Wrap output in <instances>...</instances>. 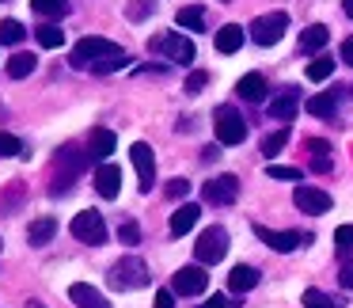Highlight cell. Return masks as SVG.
I'll return each mask as SVG.
<instances>
[{"label":"cell","instance_id":"cell-7","mask_svg":"<svg viewBox=\"0 0 353 308\" xmlns=\"http://www.w3.org/2000/svg\"><path fill=\"white\" fill-rule=\"evenodd\" d=\"M254 236H259L270 251H281V255L296 251L300 244H312L307 232H274V229H266V224H254Z\"/></svg>","mask_w":353,"mask_h":308},{"label":"cell","instance_id":"cell-33","mask_svg":"<svg viewBox=\"0 0 353 308\" xmlns=\"http://www.w3.org/2000/svg\"><path fill=\"white\" fill-rule=\"evenodd\" d=\"M330 73H334V57H315V61L307 65V80H315V84H319V80H327Z\"/></svg>","mask_w":353,"mask_h":308},{"label":"cell","instance_id":"cell-14","mask_svg":"<svg viewBox=\"0 0 353 308\" xmlns=\"http://www.w3.org/2000/svg\"><path fill=\"white\" fill-rule=\"evenodd\" d=\"M95 191H99L103 198H118V191H122V168L103 160L99 171H95Z\"/></svg>","mask_w":353,"mask_h":308},{"label":"cell","instance_id":"cell-41","mask_svg":"<svg viewBox=\"0 0 353 308\" xmlns=\"http://www.w3.org/2000/svg\"><path fill=\"white\" fill-rule=\"evenodd\" d=\"M156 308H175V289H160V293H156Z\"/></svg>","mask_w":353,"mask_h":308},{"label":"cell","instance_id":"cell-13","mask_svg":"<svg viewBox=\"0 0 353 308\" xmlns=\"http://www.w3.org/2000/svg\"><path fill=\"white\" fill-rule=\"evenodd\" d=\"M296 110H300V92L296 88H281V92L270 99V118H277V122H292L296 118Z\"/></svg>","mask_w":353,"mask_h":308},{"label":"cell","instance_id":"cell-35","mask_svg":"<svg viewBox=\"0 0 353 308\" xmlns=\"http://www.w3.org/2000/svg\"><path fill=\"white\" fill-rule=\"evenodd\" d=\"M266 175H270V179H289V183H296V179H304V171H300V168H289V164H270Z\"/></svg>","mask_w":353,"mask_h":308},{"label":"cell","instance_id":"cell-8","mask_svg":"<svg viewBox=\"0 0 353 308\" xmlns=\"http://www.w3.org/2000/svg\"><path fill=\"white\" fill-rule=\"evenodd\" d=\"M216 141H221V145H243V137H247V122L243 118L236 115V110L232 107H221L216 110Z\"/></svg>","mask_w":353,"mask_h":308},{"label":"cell","instance_id":"cell-10","mask_svg":"<svg viewBox=\"0 0 353 308\" xmlns=\"http://www.w3.org/2000/svg\"><path fill=\"white\" fill-rule=\"evenodd\" d=\"M201 198H205L209 206H232V202L239 198V179H236V175H216V179H209V183L201 186Z\"/></svg>","mask_w":353,"mask_h":308},{"label":"cell","instance_id":"cell-45","mask_svg":"<svg viewBox=\"0 0 353 308\" xmlns=\"http://www.w3.org/2000/svg\"><path fill=\"white\" fill-rule=\"evenodd\" d=\"M312 168L315 171H330V156H312Z\"/></svg>","mask_w":353,"mask_h":308},{"label":"cell","instance_id":"cell-5","mask_svg":"<svg viewBox=\"0 0 353 308\" xmlns=\"http://www.w3.org/2000/svg\"><path fill=\"white\" fill-rule=\"evenodd\" d=\"M285 31H289V16H285V12H266V16L251 19V39L259 42V46H274V42H281Z\"/></svg>","mask_w":353,"mask_h":308},{"label":"cell","instance_id":"cell-32","mask_svg":"<svg viewBox=\"0 0 353 308\" xmlns=\"http://www.w3.org/2000/svg\"><path fill=\"white\" fill-rule=\"evenodd\" d=\"M334 251H338V259H350V251H353V224H342V229L334 232Z\"/></svg>","mask_w":353,"mask_h":308},{"label":"cell","instance_id":"cell-38","mask_svg":"<svg viewBox=\"0 0 353 308\" xmlns=\"http://www.w3.org/2000/svg\"><path fill=\"white\" fill-rule=\"evenodd\" d=\"M186 194H190V183H186V179H171L168 183V198H186Z\"/></svg>","mask_w":353,"mask_h":308},{"label":"cell","instance_id":"cell-39","mask_svg":"<svg viewBox=\"0 0 353 308\" xmlns=\"http://www.w3.org/2000/svg\"><path fill=\"white\" fill-rule=\"evenodd\" d=\"M338 282H342V289H353V259H342V270H338Z\"/></svg>","mask_w":353,"mask_h":308},{"label":"cell","instance_id":"cell-37","mask_svg":"<svg viewBox=\"0 0 353 308\" xmlns=\"http://www.w3.org/2000/svg\"><path fill=\"white\" fill-rule=\"evenodd\" d=\"M205 84H209V73H201V69L190 73V77H186V95H198Z\"/></svg>","mask_w":353,"mask_h":308},{"label":"cell","instance_id":"cell-30","mask_svg":"<svg viewBox=\"0 0 353 308\" xmlns=\"http://www.w3.org/2000/svg\"><path fill=\"white\" fill-rule=\"evenodd\" d=\"M31 8L46 19H61L69 12V0H31Z\"/></svg>","mask_w":353,"mask_h":308},{"label":"cell","instance_id":"cell-46","mask_svg":"<svg viewBox=\"0 0 353 308\" xmlns=\"http://www.w3.org/2000/svg\"><path fill=\"white\" fill-rule=\"evenodd\" d=\"M342 8H345V16L353 19V0H342Z\"/></svg>","mask_w":353,"mask_h":308},{"label":"cell","instance_id":"cell-20","mask_svg":"<svg viewBox=\"0 0 353 308\" xmlns=\"http://www.w3.org/2000/svg\"><path fill=\"white\" fill-rule=\"evenodd\" d=\"M54 232H57L54 217H39V221H31V229H27V244L42 247V244H50V240H54Z\"/></svg>","mask_w":353,"mask_h":308},{"label":"cell","instance_id":"cell-25","mask_svg":"<svg viewBox=\"0 0 353 308\" xmlns=\"http://www.w3.org/2000/svg\"><path fill=\"white\" fill-rule=\"evenodd\" d=\"M118 137L110 130H92V160H107L110 153H114Z\"/></svg>","mask_w":353,"mask_h":308},{"label":"cell","instance_id":"cell-31","mask_svg":"<svg viewBox=\"0 0 353 308\" xmlns=\"http://www.w3.org/2000/svg\"><path fill=\"white\" fill-rule=\"evenodd\" d=\"M285 145H289V130H277V133H266V137H262V153H266L270 160H274Z\"/></svg>","mask_w":353,"mask_h":308},{"label":"cell","instance_id":"cell-1","mask_svg":"<svg viewBox=\"0 0 353 308\" xmlns=\"http://www.w3.org/2000/svg\"><path fill=\"white\" fill-rule=\"evenodd\" d=\"M125 50L110 39H99V35H88L72 46V65L77 69H92V73H118L125 69Z\"/></svg>","mask_w":353,"mask_h":308},{"label":"cell","instance_id":"cell-34","mask_svg":"<svg viewBox=\"0 0 353 308\" xmlns=\"http://www.w3.org/2000/svg\"><path fill=\"white\" fill-rule=\"evenodd\" d=\"M12 156H23V141L16 133H0V160H12Z\"/></svg>","mask_w":353,"mask_h":308},{"label":"cell","instance_id":"cell-3","mask_svg":"<svg viewBox=\"0 0 353 308\" xmlns=\"http://www.w3.org/2000/svg\"><path fill=\"white\" fill-rule=\"evenodd\" d=\"M194 255H198L201 267H213V262H221L224 255H228V232H224L221 224L205 229V232L198 236V244H194Z\"/></svg>","mask_w":353,"mask_h":308},{"label":"cell","instance_id":"cell-4","mask_svg":"<svg viewBox=\"0 0 353 308\" xmlns=\"http://www.w3.org/2000/svg\"><path fill=\"white\" fill-rule=\"evenodd\" d=\"M110 285H114V289H141V285H148V267L137 255L118 259L114 267H110Z\"/></svg>","mask_w":353,"mask_h":308},{"label":"cell","instance_id":"cell-16","mask_svg":"<svg viewBox=\"0 0 353 308\" xmlns=\"http://www.w3.org/2000/svg\"><path fill=\"white\" fill-rule=\"evenodd\" d=\"M266 92H270V88H266V77H262V73H247V77L236 84V95H239V99H247V103H262V99H266Z\"/></svg>","mask_w":353,"mask_h":308},{"label":"cell","instance_id":"cell-28","mask_svg":"<svg viewBox=\"0 0 353 308\" xmlns=\"http://www.w3.org/2000/svg\"><path fill=\"white\" fill-rule=\"evenodd\" d=\"M304 308H345L342 297H330L323 289H304Z\"/></svg>","mask_w":353,"mask_h":308},{"label":"cell","instance_id":"cell-23","mask_svg":"<svg viewBox=\"0 0 353 308\" xmlns=\"http://www.w3.org/2000/svg\"><path fill=\"white\" fill-rule=\"evenodd\" d=\"M175 23L183 27V31H205V8H201V4H186V8H179Z\"/></svg>","mask_w":353,"mask_h":308},{"label":"cell","instance_id":"cell-43","mask_svg":"<svg viewBox=\"0 0 353 308\" xmlns=\"http://www.w3.org/2000/svg\"><path fill=\"white\" fill-rule=\"evenodd\" d=\"M148 8H152V0H137V4H130V16L141 19V16H148Z\"/></svg>","mask_w":353,"mask_h":308},{"label":"cell","instance_id":"cell-26","mask_svg":"<svg viewBox=\"0 0 353 308\" xmlns=\"http://www.w3.org/2000/svg\"><path fill=\"white\" fill-rule=\"evenodd\" d=\"M34 65H39V57H34V54H12L8 57V77L12 80H23V77H31V73H34Z\"/></svg>","mask_w":353,"mask_h":308},{"label":"cell","instance_id":"cell-11","mask_svg":"<svg viewBox=\"0 0 353 308\" xmlns=\"http://www.w3.org/2000/svg\"><path fill=\"white\" fill-rule=\"evenodd\" d=\"M130 160H133V168H137L141 194H148V191H152V183H156V156H152V145L137 141V145L130 148Z\"/></svg>","mask_w":353,"mask_h":308},{"label":"cell","instance_id":"cell-40","mask_svg":"<svg viewBox=\"0 0 353 308\" xmlns=\"http://www.w3.org/2000/svg\"><path fill=\"white\" fill-rule=\"evenodd\" d=\"M307 153H312V156H330V145H327V141H323V137H307Z\"/></svg>","mask_w":353,"mask_h":308},{"label":"cell","instance_id":"cell-12","mask_svg":"<svg viewBox=\"0 0 353 308\" xmlns=\"http://www.w3.org/2000/svg\"><path fill=\"white\" fill-rule=\"evenodd\" d=\"M292 202H296L300 213H312V217H319L330 209V194L319 191V186H307V183H300L296 191H292Z\"/></svg>","mask_w":353,"mask_h":308},{"label":"cell","instance_id":"cell-19","mask_svg":"<svg viewBox=\"0 0 353 308\" xmlns=\"http://www.w3.org/2000/svg\"><path fill=\"white\" fill-rule=\"evenodd\" d=\"M243 35H247V31H243L239 23H224L221 31H216L213 42H216V50H221V54H236V50L243 46Z\"/></svg>","mask_w":353,"mask_h":308},{"label":"cell","instance_id":"cell-2","mask_svg":"<svg viewBox=\"0 0 353 308\" xmlns=\"http://www.w3.org/2000/svg\"><path fill=\"white\" fill-rule=\"evenodd\" d=\"M148 50H152V54H163L168 61H179V65L194 61V42L183 39L179 31H163V35H156V39H148Z\"/></svg>","mask_w":353,"mask_h":308},{"label":"cell","instance_id":"cell-6","mask_svg":"<svg viewBox=\"0 0 353 308\" xmlns=\"http://www.w3.org/2000/svg\"><path fill=\"white\" fill-rule=\"evenodd\" d=\"M69 232L80 244H103V240H107V221H103V213H95V209H84V213L72 217Z\"/></svg>","mask_w":353,"mask_h":308},{"label":"cell","instance_id":"cell-47","mask_svg":"<svg viewBox=\"0 0 353 308\" xmlns=\"http://www.w3.org/2000/svg\"><path fill=\"white\" fill-rule=\"evenodd\" d=\"M27 308H46V305H42V300H31V305H27Z\"/></svg>","mask_w":353,"mask_h":308},{"label":"cell","instance_id":"cell-29","mask_svg":"<svg viewBox=\"0 0 353 308\" xmlns=\"http://www.w3.org/2000/svg\"><path fill=\"white\" fill-rule=\"evenodd\" d=\"M34 39H39V46H46V50H57L65 42V31L57 23H42L39 31H34Z\"/></svg>","mask_w":353,"mask_h":308},{"label":"cell","instance_id":"cell-18","mask_svg":"<svg viewBox=\"0 0 353 308\" xmlns=\"http://www.w3.org/2000/svg\"><path fill=\"white\" fill-rule=\"evenodd\" d=\"M198 217H201V209L194 206V202H183V206L171 213V236H186V232L198 224Z\"/></svg>","mask_w":353,"mask_h":308},{"label":"cell","instance_id":"cell-24","mask_svg":"<svg viewBox=\"0 0 353 308\" xmlns=\"http://www.w3.org/2000/svg\"><path fill=\"white\" fill-rule=\"evenodd\" d=\"M327 39H330L327 27H323V23H312L304 35H300V50H304V54H319V50L327 46Z\"/></svg>","mask_w":353,"mask_h":308},{"label":"cell","instance_id":"cell-44","mask_svg":"<svg viewBox=\"0 0 353 308\" xmlns=\"http://www.w3.org/2000/svg\"><path fill=\"white\" fill-rule=\"evenodd\" d=\"M342 61H345V65H353V35L342 42Z\"/></svg>","mask_w":353,"mask_h":308},{"label":"cell","instance_id":"cell-17","mask_svg":"<svg viewBox=\"0 0 353 308\" xmlns=\"http://www.w3.org/2000/svg\"><path fill=\"white\" fill-rule=\"evenodd\" d=\"M69 297H72V305H77V308H110V300L103 297L99 289H92V285H84V282L69 285Z\"/></svg>","mask_w":353,"mask_h":308},{"label":"cell","instance_id":"cell-15","mask_svg":"<svg viewBox=\"0 0 353 308\" xmlns=\"http://www.w3.org/2000/svg\"><path fill=\"white\" fill-rule=\"evenodd\" d=\"M88 160H92V153H80L77 145H65L61 153H57V168H65L61 175H72V179L88 168Z\"/></svg>","mask_w":353,"mask_h":308},{"label":"cell","instance_id":"cell-27","mask_svg":"<svg viewBox=\"0 0 353 308\" xmlns=\"http://www.w3.org/2000/svg\"><path fill=\"white\" fill-rule=\"evenodd\" d=\"M23 39H27V31L19 19H0V46H19Z\"/></svg>","mask_w":353,"mask_h":308},{"label":"cell","instance_id":"cell-36","mask_svg":"<svg viewBox=\"0 0 353 308\" xmlns=\"http://www.w3.org/2000/svg\"><path fill=\"white\" fill-rule=\"evenodd\" d=\"M118 240H122V244H137V240H141L137 221H122V224H118Z\"/></svg>","mask_w":353,"mask_h":308},{"label":"cell","instance_id":"cell-42","mask_svg":"<svg viewBox=\"0 0 353 308\" xmlns=\"http://www.w3.org/2000/svg\"><path fill=\"white\" fill-rule=\"evenodd\" d=\"M198 308H236V305H232L228 297H221V293H213V297H209L205 305H198Z\"/></svg>","mask_w":353,"mask_h":308},{"label":"cell","instance_id":"cell-9","mask_svg":"<svg viewBox=\"0 0 353 308\" xmlns=\"http://www.w3.org/2000/svg\"><path fill=\"white\" fill-rule=\"evenodd\" d=\"M205 285H209V274L201 270V262L198 267H183V270L171 274V289H175V297H198V293H205Z\"/></svg>","mask_w":353,"mask_h":308},{"label":"cell","instance_id":"cell-21","mask_svg":"<svg viewBox=\"0 0 353 308\" xmlns=\"http://www.w3.org/2000/svg\"><path fill=\"white\" fill-rule=\"evenodd\" d=\"M259 270H254V267H236V270H232V274H228V289L232 293H251L254 289V285H259Z\"/></svg>","mask_w":353,"mask_h":308},{"label":"cell","instance_id":"cell-22","mask_svg":"<svg viewBox=\"0 0 353 308\" xmlns=\"http://www.w3.org/2000/svg\"><path fill=\"white\" fill-rule=\"evenodd\" d=\"M304 107H307V115H315V118H334V110H338V95H334V92H319V95H312V99H307Z\"/></svg>","mask_w":353,"mask_h":308}]
</instances>
